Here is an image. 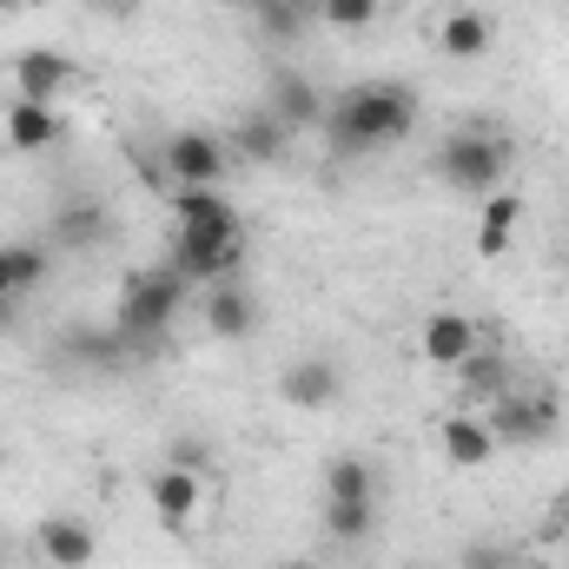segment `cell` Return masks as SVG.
Segmentation results:
<instances>
[{"label":"cell","mask_w":569,"mask_h":569,"mask_svg":"<svg viewBox=\"0 0 569 569\" xmlns=\"http://www.w3.org/2000/svg\"><path fill=\"white\" fill-rule=\"evenodd\" d=\"M418 127V93L411 87H391V80H371V87H345L331 107H325V140L338 152H378V146L411 140Z\"/></svg>","instance_id":"cell-1"},{"label":"cell","mask_w":569,"mask_h":569,"mask_svg":"<svg viewBox=\"0 0 569 569\" xmlns=\"http://www.w3.org/2000/svg\"><path fill=\"white\" fill-rule=\"evenodd\" d=\"M430 172H437L450 192L490 199V192H503V172H510V140H503V133H483V120H470L463 133H450V140L437 146Z\"/></svg>","instance_id":"cell-2"},{"label":"cell","mask_w":569,"mask_h":569,"mask_svg":"<svg viewBox=\"0 0 569 569\" xmlns=\"http://www.w3.org/2000/svg\"><path fill=\"white\" fill-rule=\"evenodd\" d=\"M186 291H192V284L179 279L172 266L127 272V284H120V311H113L120 338H127V345H152V338H166L172 318H179V305H186Z\"/></svg>","instance_id":"cell-3"},{"label":"cell","mask_w":569,"mask_h":569,"mask_svg":"<svg viewBox=\"0 0 569 569\" xmlns=\"http://www.w3.org/2000/svg\"><path fill=\"white\" fill-rule=\"evenodd\" d=\"M172 226H179L172 232L179 246H232V239H246V219L219 186H172Z\"/></svg>","instance_id":"cell-4"},{"label":"cell","mask_w":569,"mask_h":569,"mask_svg":"<svg viewBox=\"0 0 569 569\" xmlns=\"http://www.w3.org/2000/svg\"><path fill=\"white\" fill-rule=\"evenodd\" d=\"M483 425L497 437V450H503V443H510V450H530V443H550V437H557L563 398H557V391H503Z\"/></svg>","instance_id":"cell-5"},{"label":"cell","mask_w":569,"mask_h":569,"mask_svg":"<svg viewBox=\"0 0 569 569\" xmlns=\"http://www.w3.org/2000/svg\"><path fill=\"white\" fill-rule=\"evenodd\" d=\"M159 172H166L172 186H219V179H226V140H212V133L186 127V133H172V140H166Z\"/></svg>","instance_id":"cell-6"},{"label":"cell","mask_w":569,"mask_h":569,"mask_svg":"<svg viewBox=\"0 0 569 569\" xmlns=\"http://www.w3.org/2000/svg\"><path fill=\"white\" fill-rule=\"evenodd\" d=\"M146 503H152V517H159L172 537H186V530H192V517H199V503H206V483H199V470L166 463V470H152Z\"/></svg>","instance_id":"cell-7"},{"label":"cell","mask_w":569,"mask_h":569,"mask_svg":"<svg viewBox=\"0 0 569 569\" xmlns=\"http://www.w3.org/2000/svg\"><path fill=\"white\" fill-rule=\"evenodd\" d=\"M33 550H40V563L47 569H93L100 557V537H93V523L87 517H40V530H33Z\"/></svg>","instance_id":"cell-8"},{"label":"cell","mask_w":569,"mask_h":569,"mask_svg":"<svg viewBox=\"0 0 569 569\" xmlns=\"http://www.w3.org/2000/svg\"><path fill=\"white\" fill-rule=\"evenodd\" d=\"M279 398L291 411H325L345 398V365L338 358H298L279 371Z\"/></svg>","instance_id":"cell-9"},{"label":"cell","mask_w":569,"mask_h":569,"mask_svg":"<svg viewBox=\"0 0 569 569\" xmlns=\"http://www.w3.org/2000/svg\"><path fill=\"white\" fill-rule=\"evenodd\" d=\"M477 345H483V325L463 318V311H430L425 325H418V351H425V365H437V371H457Z\"/></svg>","instance_id":"cell-10"},{"label":"cell","mask_w":569,"mask_h":569,"mask_svg":"<svg viewBox=\"0 0 569 569\" xmlns=\"http://www.w3.org/2000/svg\"><path fill=\"white\" fill-rule=\"evenodd\" d=\"M73 80H80V67H73L67 53H53V47H20V53H13V93H20V100H47V107H53Z\"/></svg>","instance_id":"cell-11"},{"label":"cell","mask_w":569,"mask_h":569,"mask_svg":"<svg viewBox=\"0 0 569 569\" xmlns=\"http://www.w3.org/2000/svg\"><path fill=\"white\" fill-rule=\"evenodd\" d=\"M325 107H331V100H325L305 73H291V67L272 73V87H266V113L279 120L284 133H311V127H325Z\"/></svg>","instance_id":"cell-12"},{"label":"cell","mask_w":569,"mask_h":569,"mask_svg":"<svg viewBox=\"0 0 569 569\" xmlns=\"http://www.w3.org/2000/svg\"><path fill=\"white\" fill-rule=\"evenodd\" d=\"M166 266L186 284H226V279H239V266H246V239H232V246H179L172 239Z\"/></svg>","instance_id":"cell-13"},{"label":"cell","mask_w":569,"mask_h":569,"mask_svg":"<svg viewBox=\"0 0 569 569\" xmlns=\"http://www.w3.org/2000/svg\"><path fill=\"white\" fill-rule=\"evenodd\" d=\"M206 331H212V338H232V345L259 331V305H252V291L239 279H226V284L206 291Z\"/></svg>","instance_id":"cell-14"},{"label":"cell","mask_w":569,"mask_h":569,"mask_svg":"<svg viewBox=\"0 0 569 569\" xmlns=\"http://www.w3.org/2000/svg\"><path fill=\"white\" fill-rule=\"evenodd\" d=\"M67 140V120H60V107H47V100H13L7 107V146L13 152H47V146Z\"/></svg>","instance_id":"cell-15"},{"label":"cell","mask_w":569,"mask_h":569,"mask_svg":"<svg viewBox=\"0 0 569 569\" xmlns=\"http://www.w3.org/2000/svg\"><path fill=\"white\" fill-rule=\"evenodd\" d=\"M437 443H443V463H457V470H483V463L497 457V437H490V425H483L477 411L443 418V425H437Z\"/></svg>","instance_id":"cell-16"},{"label":"cell","mask_w":569,"mask_h":569,"mask_svg":"<svg viewBox=\"0 0 569 569\" xmlns=\"http://www.w3.org/2000/svg\"><path fill=\"white\" fill-rule=\"evenodd\" d=\"M437 47H443L450 60H483V53L497 47V20H490L483 7H457V13H443Z\"/></svg>","instance_id":"cell-17"},{"label":"cell","mask_w":569,"mask_h":569,"mask_svg":"<svg viewBox=\"0 0 569 569\" xmlns=\"http://www.w3.org/2000/svg\"><path fill=\"white\" fill-rule=\"evenodd\" d=\"M457 378H463V398H470V405H497V398L510 391V365H503V351H497L490 338L457 365Z\"/></svg>","instance_id":"cell-18"},{"label":"cell","mask_w":569,"mask_h":569,"mask_svg":"<svg viewBox=\"0 0 569 569\" xmlns=\"http://www.w3.org/2000/svg\"><path fill=\"white\" fill-rule=\"evenodd\" d=\"M517 219H523V199H517V192H490V199H483V212H477V259L510 252Z\"/></svg>","instance_id":"cell-19"},{"label":"cell","mask_w":569,"mask_h":569,"mask_svg":"<svg viewBox=\"0 0 569 569\" xmlns=\"http://www.w3.org/2000/svg\"><path fill=\"white\" fill-rule=\"evenodd\" d=\"M284 146H291V133H284L266 107H259V113H246V120L232 127V152H239V159H259V166H272V159H284Z\"/></svg>","instance_id":"cell-20"},{"label":"cell","mask_w":569,"mask_h":569,"mask_svg":"<svg viewBox=\"0 0 569 569\" xmlns=\"http://www.w3.org/2000/svg\"><path fill=\"white\" fill-rule=\"evenodd\" d=\"M100 239H107V212H100L93 199H73V206L53 212V246L87 252V246H100Z\"/></svg>","instance_id":"cell-21"},{"label":"cell","mask_w":569,"mask_h":569,"mask_svg":"<svg viewBox=\"0 0 569 569\" xmlns=\"http://www.w3.org/2000/svg\"><path fill=\"white\" fill-rule=\"evenodd\" d=\"M325 503H378V477L365 457H331L325 470Z\"/></svg>","instance_id":"cell-22"},{"label":"cell","mask_w":569,"mask_h":569,"mask_svg":"<svg viewBox=\"0 0 569 569\" xmlns=\"http://www.w3.org/2000/svg\"><path fill=\"white\" fill-rule=\"evenodd\" d=\"M40 279H47V252L40 246H0V305L27 298Z\"/></svg>","instance_id":"cell-23"},{"label":"cell","mask_w":569,"mask_h":569,"mask_svg":"<svg viewBox=\"0 0 569 569\" xmlns=\"http://www.w3.org/2000/svg\"><path fill=\"white\" fill-rule=\"evenodd\" d=\"M252 20L266 40H298L318 20V0H252Z\"/></svg>","instance_id":"cell-24"},{"label":"cell","mask_w":569,"mask_h":569,"mask_svg":"<svg viewBox=\"0 0 569 569\" xmlns=\"http://www.w3.org/2000/svg\"><path fill=\"white\" fill-rule=\"evenodd\" d=\"M60 351H67V358H80V365H120L133 345L120 338V325H113V331H93V325H87V331H67V345H60Z\"/></svg>","instance_id":"cell-25"},{"label":"cell","mask_w":569,"mask_h":569,"mask_svg":"<svg viewBox=\"0 0 569 569\" xmlns=\"http://www.w3.org/2000/svg\"><path fill=\"white\" fill-rule=\"evenodd\" d=\"M371 523H378V503H325V530L338 543H365Z\"/></svg>","instance_id":"cell-26"},{"label":"cell","mask_w":569,"mask_h":569,"mask_svg":"<svg viewBox=\"0 0 569 569\" xmlns=\"http://www.w3.org/2000/svg\"><path fill=\"white\" fill-rule=\"evenodd\" d=\"M318 20L338 27V33H365L378 20V0H318Z\"/></svg>","instance_id":"cell-27"},{"label":"cell","mask_w":569,"mask_h":569,"mask_svg":"<svg viewBox=\"0 0 569 569\" xmlns=\"http://www.w3.org/2000/svg\"><path fill=\"white\" fill-rule=\"evenodd\" d=\"M166 463H179V470H206V443H199V437H172V443H166Z\"/></svg>","instance_id":"cell-28"},{"label":"cell","mask_w":569,"mask_h":569,"mask_svg":"<svg viewBox=\"0 0 569 569\" xmlns=\"http://www.w3.org/2000/svg\"><path fill=\"white\" fill-rule=\"evenodd\" d=\"M463 569H510V557L490 550V543H470V550H463Z\"/></svg>","instance_id":"cell-29"},{"label":"cell","mask_w":569,"mask_h":569,"mask_svg":"<svg viewBox=\"0 0 569 569\" xmlns=\"http://www.w3.org/2000/svg\"><path fill=\"white\" fill-rule=\"evenodd\" d=\"M100 7H107V13H133L140 0H100Z\"/></svg>","instance_id":"cell-30"},{"label":"cell","mask_w":569,"mask_h":569,"mask_svg":"<svg viewBox=\"0 0 569 569\" xmlns=\"http://www.w3.org/2000/svg\"><path fill=\"white\" fill-rule=\"evenodd\" d=\"M232 7H246V13H252V0H232Z\"/></svg>","instance_id":"cell-31"},{"label":"cell","mask_w":569,"mask_h":569,"mask_svg":"<svg viewBox=\"0 0 569 569\" xmlns=\"http://www.w3.org/2000/svg\"><path fill=\"white\" fill-rule=\"evenodd\" d=\"M7 7H20V0H0V13H7Z\"/></svg>","instance_id":"cell-32"}]
</instances>
